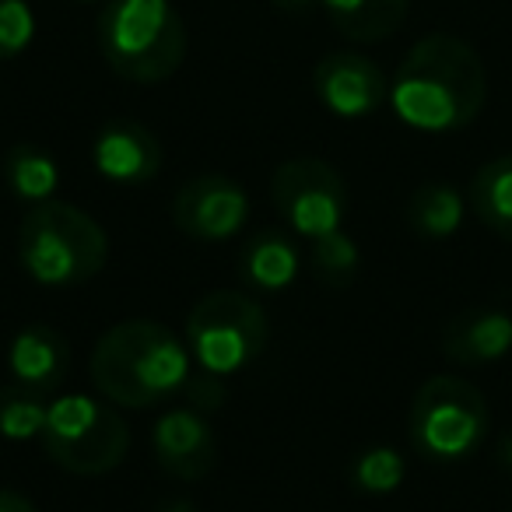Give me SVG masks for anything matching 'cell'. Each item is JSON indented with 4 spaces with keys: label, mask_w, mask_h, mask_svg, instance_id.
I'll return each instance as SVG.
<instances>
[{
    "label": "cell",
    "mask_w": 512,
    "mask_h": 512,
    "mask_svg": "<svg viewBox=\"0 0 512 512\" xmlns=\"http://www.w3.org/2000/svg\"><path fill=\"white\" fill-rule=\"evenodd\" d=\"M4 176H8V186L18 200L25 204H43V200L53 197L60 183V169L43 148L36 144H15L4 158Z\"/></svg>",
    "instance_id": "obj_19"
},
{
    "label": "cell",
    "mask_w": 512,
    "mask_h": 512,
    "mask_svg": "<svg viewBox=\"0 0 512 512\" xmlns=\"http://www.w3.org/2000/svg\"><path fill=\"white\" fill-rule=\"evenodd\" d=\"M330 25L351 43H383L404 25L411 0H320Z\"/></svg>",
    "instance_id": "obj_16"
},
{
    "label": "cell",
    "mask_w": 512,
    "mask_h": 512,
    "mask_svg": "<svg viewBox=\"0 0 512 512\" xmlns=\"http://www.w3.org/2000/svg\"><path fill=\"white\" fill-rule=\"evenodd\" d=\"M18 260L25 274L46 288H74L92 281L109 260L102 225L67 200L32 204L18 228Z\"/></svg>",
    "instance_id": "obj_3"
},
{
    "label": "cell",
    "mask_w": 512,
    "mask_h": 512,
    "mask_svg": "<svg viewBox=\"0 0 512 512\" xmlns=\"http://www.w3.org/2000/svg\"><path fill=\"white\" fill-rule=\"evenodd\" d=\"M271 197L285 225L302 239H320L344 225L348 190L341 172L323 158H288L271 179Z\"/></svg>",
    "instance_id": "obj_8"
},
{
    "label": "cell",
    "mask_w": 512,
    "mask_h": 512,
    "mask_svg": "<svg viewBox=\"0 0 512 512\" xmlns=\"http://www.w3.org/2000/svg\"><path fill=\"white\" fill-rule=\"evenodd\" d=\"M183 404L193 407L197 414H211V411H221L228 400V386H225V376H214L207 369H193L190 379L183 383Z\"/></svg>",
    "instance_id": "obj_24"
},
{
    "label": "cell",
    "mask_w": 512,
    "mask_h": 512,
    "mask_svg": "<svg viewBox=\"0 0 512 512\" xmlns=\"http://www.w3.org/2000/svg\"><path fill=\"white\" fill-rule=\"evenodd\" d=\"M309 271L327 288H348L362 271V253L344 228L309 242Z\"/></svg>",
    "instance_id": "obj_21"
},
{
    "label": "cell",
    "mask_w": 512,
    "mask_h": 512,
    "mask_svg": "<svg viewBox=\"0 0 512 512\" xmlns=\"http://www.w3.org/2000/svg\"><path fill=\"white\" fill-rule=\"evenodd\" d=\"M470 207L484 228L512 242V155L484 162L470 179Z\"/></svg>",
    "instance_id": "obj_17"
},
{
    "label": "cell",
    "mask_w": 512,
    "mask_h": 512,
    "mask_svg": "<svg viewBox=\"0 0 512 512\" xmlns=\"http://www.w3.org/2000/svg\"><path fill=\"white\" fill-rule=\"evenodd\" d=\"M407 225L421 239L442 242L463 225V197L449 183H425L407 200Z\"/></svg>",
    "instance_id": "obj_18"
},
{
    "label": "cell",
    "mask_w": 512,
    "mask_h": 512,
    "mask_svg": "<svg viewBox=\"0 0 512 512\" xmlns=\"http://www.w3.org/2000/svg\"><path fill=\"white\" fill-rule=\"evenodd\" d=\"M498 463L512 474V432H505L502 439H498Z\"/></svg>",
    "instance_id": "obj_26"
},
{
    "label": "cell",
    "mask_w": 512,
    "mask_h": 512,
    "mask_svg": "<svg viewBox=\"0 0 512 512\" xmlns=\"http://www.w3.org/2000/svg\"><path fill=\"white\" fill-rule=\"evenodd\" d=\"M491 432L484 393L460 376H432L418 386L407 414V435L418 456L432 463H460L481 449Z\"/></svg>",
    "instance_id": "obj_5"
},
{
    "label": "cell",
    "mask_w": 512,
    "mask_h": 512,
    "mask_svg": "<svg viewBox=\"0 0 512 512\" xmlns=\"http://www.w3.org/2000/svg\"><path fill=\"white\" fill-rule=\"evenodd\" d=\"M88 4H95V0H88Z\"/></svg>",
    "instance_id": "obj_28"
},
{
    "label": "cell",
    "mask_w": 512,
    "mask_h": 512,
    "mask_svg": "<svg viewBox=\"0 0 512 512\" xmlns=\"http://www.w3.org/2000/svg\"><path fill=\"white\" fill-rule=\"evenodd\" d=\"M46 418H50V393L25 383L0 386V435L4 439H36L43 435Z\"/></svg>",
    "instance_id": "obj_20"
},
{
    "label": "cell",
    "mask_w": 512,
    "mask_h": 512,
    "mask_svg": "<svg viewBox=\"0 0 512 512\" xmlns=\"http://www.w3.org/2000/svg\"><path fill=\"white\" fill-rule=\"evenodd\" d=\"M0 512H39V509L32 505V498L22 495V491L0 488Z\"/></svg>",
    "instance_id": "obj_25"
},
{
    "label": "cell",
    "mask_w": 512,
    "mask_h": 512,
    "mask_svg": "<svg viewBox=\"0 0 512 512\" xmlns=\"http://www.w3.org/2000/svg\"><path fill=\"white\" fill-rule=\"evenodd\" d=\"M8 369L15 376V383L53 393L67 379V369H71V344L57 327L32 323V327L18 330L15 341H11Z\"/></svg>",
    "instance_id": "obj_14"
},
{
    "label": "cell",
    "mask_w": 512,
    "mask_h": 512,
    "mask_svg": "<svg viewBox=\"0 0 512 512\" xmlns=\"http://www.w3.org/2000/svg\"><path fill=\"white\" fill-rule=\"evenodd\" d=\"M488 99V71L460 36L432 32L400 60L390 85V106L407 127L425 134L463 130L481 116Z\"/></svg>",
    "instance_id": "obj_1"
},
{
    "label": "cell",
    "mask_w": 512,
    "mask_h": 512,
    "mask_svg": "<svg viewBox=\"0 0 512 512\" xmlns=\"http://www.w3.org/2000/svg\"><path fill=\"white\" fill-rule=\"evenodd\" d=\"M407 477V463L397 449L390 446H372L365 453L355 456L351 463V481L358 491L365 495H393V491L404 484Z\"/></svg>",
    "instance_id": "obj_22"
},
{
    "label": "cell",
    "mask_w": 512,
    "mask_h": 512,
    "mask_svg": "<svg viewBox=\"0 0 512 512\" xmlns=\"http://www.w3.org/2000/svg\"><path fill=\"white\" fill-rule=\"evenodd\" d=\"M151 446H155L158 467L176 481H200L218 463V439H214L211 425L204 414L186 404L172 407L155 421Z\"/></svg>",
    "instance_id": "obj_11"
},
{
    "label": "cell",
    "mask_w": 512,
    "mask_h": 512,
    "mask_svg": "<svg viewBox=\"0 0 512 512\" xmlns=\"http://www.w3.org/2000/svg\"><path fill=\"white\" fill-rule=\"evenodd\" d=\"M92 162L102 179L116 186H144L162 169V144L144 123L109 120L92 144Z\"/></svg>",
    "instance_id": "obj_12"
},
{
    "label": "cell",
    "mask_w": 512,
    "mask_h": 512,
    "mask_svg": "<svg viewBox=\"0 0 512 512\" xmlns=\"http://www.w3.org/2000/svg\"><path fill=\"white\" fill-rule=\"evenodd\" d=\"M313 88L323 106L341 120L372 116L390 99L386 74L362 53H327L313 71Z\"/></svg>",
    "instance_id": "obj_10"
},
{
    "label": "cell",
    "mask_w": 512,
    "mask_h": 512,
    "mask_svg": "<svg viewBox=\"0 0 512 512\" xmlns=\"http://www.w3.org/2000/svg\"><path fill=\"white\" fill-rule=\"evenodd\" d=\"M43 449L57 467L81 477L109 474L130 449V428L109 404L85 393H67L50 404Z\"/></svg>",
    "instance_id": "obj_7"
},
{
    "label": "cell",
    "mask_w": 512,
    "mask_h": 512,
    "mask_svg": "<svg viewBox=\"0 0 512 512\" xmlns=\"http://www.w3.org/2000/svg\"><path fill=\"white\" fill-rule=\"evenodd\" d=\"M95 390L120 407H155L176 397L193 372V355L155 320H123L92 348Z\"/></svg>",
    "instance_id": "obj_2"
},
{
    "label": "cell",
    "mask_w": 512,
    "mask_h": 512,
    "mask_svg": "<svg viewBox=\"0 0 512 512\" xmlns=\"http://www.w3.org/2000/svg\"><path fill=\"white\" fill-rule=\"evenodd\" d=\"M281 11H292V15H299V11H309L313 4H320V0H274Z\"/></svg>",
    "instance_id": "obj_27"
},
{
    "label": "cell",
    "mask_w": 512,
    "mask_h": 512,
    "mask_svg": "<svg viewBox=\"0 0 512 512\" xmlns=\"http://www.w3.org/2000/svg\"><path fill=\"white\" fill-rule=\"evenodd\" d=\"M36 36V15L25 0H0V60L22 57Z\"/></svg>",
    "instance_id": "obj_23"
},
{
    "label": "cell",
    "mask_w": 512,
    "mask_h": 512,
    "mask_svg": "<svg viewBox=\"0 0 512 512\" xmlns=\"http://www.w3.org/2000/svg\"><path fill=\"white\" fill-rule=\"evenodd\" d=\"M172 221L197 242L235 239L249 225V197L232 176H197L172 200Z\"/></svg>",
    "instance_id": "obj_9"
},
{
    "label": "cell",
    "mask_w": 512,
    "mask_h": 512,
    "mask_svg": "<svg viewBox=\"0 0 512 512\" xmlns=\"http://www.w3.org/2000/svg\"><path fill=\"white\" fill-rule=\"evenodd\" d=\"M271 320L246 292H207L186 316V348L197 369L235 376L264 355Z\"/></svg>",
    "instance_id": "obj_6"
},
{
    "label": "cell",
    "mask_w": 512,
    "mask_h": 512,
    "mask_svg": "<svg viewBox=\"0 0 512 512\" xmlns=\"http://www.w3.org/2000/svg\"><path fill=\"white\" fill-rule=\"evenodd\" d=\"M302 267V256L295 239L285 228H264L246 239L239 253V278L246 281L253 292L278 295L295 285Z\"/></svg>",
    "instance_id": "obj_15"
},
{
    "label": "cell",
    "mask_w": 512,
    "mask_h": 512,
    "mask_svg": "<svg viewBox=\"0 0 512 512\" xmlns=\"http://www.w3.org/2000/svg\"><path fill=\"white\" fill-rule=\"evenodd\" d=\"M512 351V313L467 309L442 330V355L456 365H488Z\"/></svg>",
    "instance_id": "obj_13"
},
{
    "label": "cell",
    "mask_w": 512,
    "mask_h": 512,
    "mask_svg": "<svg viewBox=\"0 0 512 512\" xmlns=\"http://www.w3.org/2000/svg\"><path fill=\"white\" fill-rule=\"evenodd\" d=\"M99 50L113 74L134 85L172 78L186 57V25L172 0H106Z\"/></svg>",
    "instance_id": "obj_4"
}]
</instances>
